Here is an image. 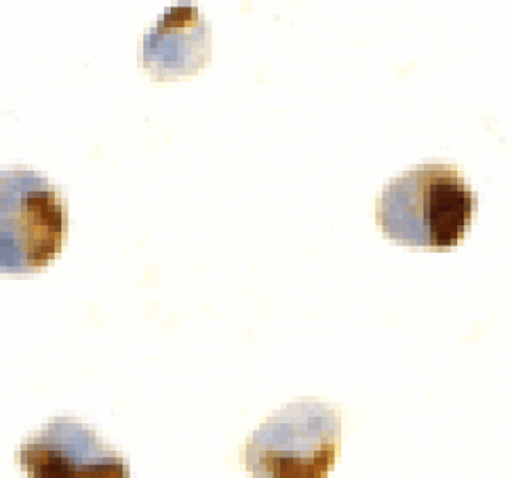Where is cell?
I'll return each mask as SVG.
<instances>
[{"label": "cell", "instance_id": "3", "mask_svg": "<svg viewBox=\"0 0 512 478\" xmlns=\"http://www.w3.org/2000/svg\"><path fill=\"white\" fill-rule=\"evenodd\" d=\"M67 215L62 198L31 169L0 171V272L47 266L62 250Z\"/></svg>", "mask_w": 512, "mask_h": 478}, {"label": "cell", "instance_id": "1", "mask_svg": "<svg viewBox=\"0 0 512 478\" xmlns=\"http://www.w3.org/2000/svg\"><path fill=\"white\" fill-rule=\"evenodd\" d=\"M475 197L456 168L427 165L393 179L376 203L390 239L435 250L456 247L471 226Z\"/></svg>", "mask_w": 512, "mask_h": 478}, {"label": "cell", "instance_id": "4", "mask_svg": "<svg viewBox=\"0 0 512 478\" xmlns=\"http://www.w3.org/2000/svg\"><path fill=\"white\" fill-rule=\"evenodd\" d=\"M29 478H129L128 462L86 425L57 417L17 453Z\"/></svg>", "mask_w": 512, "mask_h": 478}, {"label": "cell", "instance_id": "2", "mask_svg": "<svg viewBox=\"0 0 512 478\" xmlns=\"http://www.w3.org/2000/svg\"><path fill=\"white\" fill-rule=\"evenodd\" d=\"M342 448L339 409L297 401L269 417L245 448L255 478H327Z\"/></svg>", "mask_w": 512, "mask_h": 478}, {"label": "cell", "instance_id": "5", "mask_svg": "<svg viewBox=\"0 0 512 478\" xmlns=\"http://www.w3.org/2000/svg\"><path fill=\"white\" fill-rule=\"evenodd\" d=\"M211 55V29L192 4L166 9L142 41V63L153 78L194 75Z\"/></svg>", "mask_w": 512, "mask_h": 478}]
</instances>
